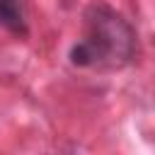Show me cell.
Wrapping results in <instances>:
<instances>
[{
  "instance_id": "1",
  "label": "cell",
  "mask_w": 155,
  "mask_h": 155,
  "mask_svg": "<svg viewBox=\"0 0 155 155\" xmlns=\"http://www.w3.org/2000/svg\"><path fill=\"white\" fill-rule=\"evenodd\" d=\"M136 48L133 24L107 2H92L85 10V34L73 44L68 58L75 68L119 70L136 58Z\"/></svg>"
},
{
  "instance_id": "2",
  "label": "cell",
  "mask_w": 155,
  "mask_h": 155,
  "mask_svg": "<svg viewBox=\"0 0 155 155\" xmlns=\"http://www.w3.org/2000/svg\"><path fill=\"white\" fill-rule=\"evenodd\" d=\"M0 27L15 36H27V22L19 0H0Z\"/></svg>"
}]
</instances>
